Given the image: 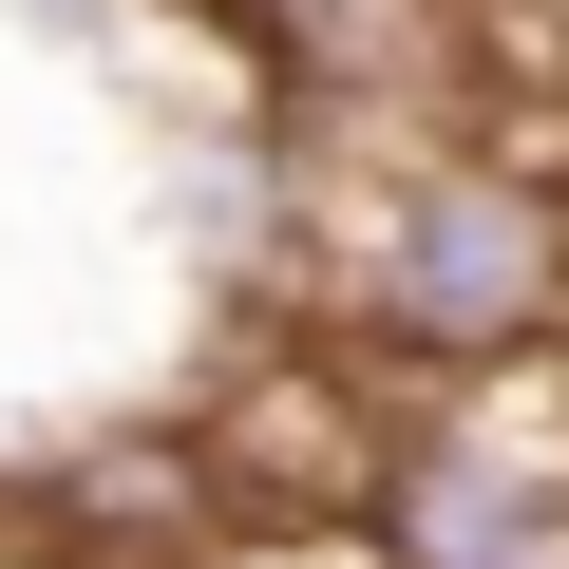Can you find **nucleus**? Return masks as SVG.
<instances>
[{
  "mask_svg": "<svg viewBox=\"0 0 569 569\" xmlns=\"http://www.w3.org/2000/svg\"><path fill=\"white\" fill-rule=\"evenodd\" d=\"M323 284L380 361L512 380L569 342V190H531L512 152H380L361 209L323 190Z\"/></svg>",
  "mask_w": 569,
  "mask_h": 569,
  "instance_id": "nucleus-1",
  "label": "nucleus"
},
{
  "mask_svg": "<svg viewBox=\"0 0 569 569\" xmlns=\"http://www.w3.org/2000/svg\"><path fill=\"white\" fill-rule=\"evenodd\" d=\"M380 569H569V456L512 418H437L380 475Z\"/></svg>",
  "mask_w": 569,
  "mask_h": 569,
  "instance_id": "nucleus-2",
  "label": "nucleus"
}]
</instances>
